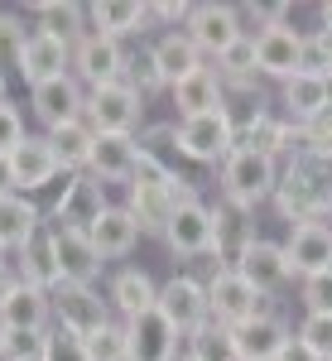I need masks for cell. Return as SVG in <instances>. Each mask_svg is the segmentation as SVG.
<instances>
[{
  "label": "cell",
  "instance_id": "1",
  "mask_svg": "<svg viewBox=\"0 0 332 361\" xmlns=\"http://www.w3.org/2000/svg\"><path fill=\"white\" fill-rule=\"evenodd\" d=\"M279 188V169L270 154H255V149H231L221 159V202L241 207V212H255L265 197H275Z\"/></svg>",
  "mask_w": 332,
  "mask_h": 361
},
{
  "label": "cell",
  "instance_id": "2",
  "mask_svg": "<svg viewBox=\"0 0 332 361\" xmlns=\"http://www.w3.org/2000/svg\"><path fill=\"white\" fill-rule=\"evenodd\" d=\"M236 149V116L226 111H207V116H188L178 121V154L193 164H221Z\"/></svg>",
  "mask_w": 332,
  "mask_h": 361
},
{
  "label": "cell",
  "instance_id": "3",
  "mask_svg": "<svg viewBox=\"0 0 332 361\" xmlns=\"http://www.w3.org/2000/svg\"><path fill=\"white\" fill-rule=\"evenodd\" d=\"M140 111H145V97H140L130 82H111L87 92V111L82 121L97 130V135H135Z\"/></svg>",
  "mask_w": 332,
  "mask_h": 361
},
{
  "label": "cell",
  "instance_id": "4",
  "mask_svg": "<svg viewBox=\"0 0 332 361\" xmlns=\"http://www.w3.org/2000/svg\"><path fill=\"white\" fill-rule=\"evenodd\" d=\"M125 49L106 39V34H97V29H87L82 39L73 44V78L87 87V92H97V87H111V82H125Z\"/></svg>",
  "mask_w": 332,
  "mask_h": 361
},
{
  "label": "cell",
  "instance_id": "5",
  "mask_svg": "<svg viewBox=\"0 0 332 361\" xmlns=\"http://www.w3.org/2000/svg\"><path fill=\"white\" fill-rule=\"evenodd\" d=\"M207 308H212L217 328H241L255 313H265V294L255 284H246L236 270H217L207 279Z\"/></svg>",
  "mask_w": 332,
  "mask_h": 361
},
{
  "label": "cell",
  "instance_id": "6",
  "mask_svg": "<svg viewBox=\"0 0 332 361\" xmlns=\"http://www.w3.org/2000/svg\"><path fill=\"white\" fill-rule=\"evenodd\" d=\"M54 318H58V328H68V333H78V337H92L111 323V299H102L92 284H58Z\"/></svg>",
  "mask_w": 332,
  "mask_h": 361
},
{
  "label": "cell",
  "instance_id": "7",
  "mask_svg": "<svg viewBox=\"0 0 332 361\" xmlns=\"http://www.w3.org/2000/svg\"><path fill=\"white\" fill-rule=\"evenodd\" d=\"M106 207H111L106 202V183L92 178V173H73V178L63 183L58 202H54V222L73 226V231H92V226L102 222Z\"/></svg>",
  "mask_w": 332,
  "mask_h": 361
},
{
  "label": "cell",
  "instance_id": "8",
  "mask_svg": "<svg viewBox=\"0 0 332 361\" xmlns=\"http://www.w3.org/2000/svg\"><path fill=\"white\" fill-rule=\"evenodd\" d=\"M159 313H164L168 323L178 328V337L188 333L193 337L197 328H207L212 323V308H207V284L193 275H173L159 289Z\"/></svg>",
  "mask_w": 332,
  "mask_h": 361
},
{
  "label": "cell",
  "instance_id": "9",
  "mask_svg": "<svg viewBox=\"0 0 332 361\" xmlns=\"http://www.w3.org/2000/svg\"><path fill=\"white\" fill-rule=\"evenodd\" d=\"M29 106L44 121V130H58V126H68V121H82L87 92L73 73H63V78H49V82L29 87Z\"/></svg>",
  "mask_w": 332,
  "mask_h": 361
},
{
  "label": "cell",
  "instance_id": "10",
  "mask_svg": "<svg viewBox=\"0 0 332 361\" xmlns=\"http://www.w3.org/2000/svg\"><path fill=\"white\" fill-rule=\"evenodd\" d=\"M183 34L197 44V54L221 58L241 34H246V25H241V15H236V5H193Z\"/></svg>",
  "mask_w": 332,
  "mask_h": 361
},
{
  "label": "cell",
  "instance_id": "11",
  "mask_svg": "<svg viewBox=\"0 0 332 361\" xmlns=\"http://www.w3.org/2000/svg\"><path fill=\"white\" fill-rule=\"evenodd\" d=\"M255 68H260V78H275V82L299 78L304 73V34L284 29V25H270L255 39Z\"/></svg>",
  "mask_w": 332,
  "mask_h": 361
},
{
  "label": "cell",
  "instance_id": "12",
  "mask_svg": "<svg viewBox=\"0 0 332 361\" xmlns=\"http://www.w3.org/2000/svg\"><path fill=\"white\" fill-rule=\"evenodd\" d=\"M125 337H130V361H173L178 357V328L168 323L159 304L140 318H125Z\"/></svg>",
  "mask_w": 332,
  "mask_h": 361
},
{
  "label": "cell",
  "instance_id": "13",
  "mask_svg": "<svg viewBox=\"0 0 332 361\" xmlns=\"http://www.w3.org/2000/svg\"><path fill=\"white\" fill-rule=\"evenodd\" d=\"M164 241L173 255H212V207L193 197V202H178V212H173V222L164 226Z\"/></svg>",
  "mask_w": 332,
  "mask_h": 361
},
{
  "label": "cell",
  "instance_id": "14",
  "mask_svg": "<svg viewBox=\"0 0 332 361\" xmlns=\"http://www.w3.org/2000/svg\"><path fill=\"white\" fill-rule=\"evenodd\" d=\"M54 226V250H58V275H63V284H92V279L102 275V250L92 246V236L87 231H73V226Z\"/></svg>",
  "mask_w": 332,
  "mask_h": 361
},
{
  "label": "cell",
  "instance_id": "15",
  "mask_svg": "<svg viewBox=\"0 0 332 361\" xmlns=\"http://www.w3.org/2000/svg\"><path fill=\"white\" fill-rule=\"evenodd\" d=\"M49 318H54V294L49 289H34L25 279L0 304V328L5 333H49Z\"/></svg>",
  "mask_w": 332,
  "mask_h": 361
},
{
  "label": "cell",
  "instance_id": "16",
  "mask_svg": "<svg viewBox=\"0 0 332 361\" xmlns=\"http://www.w3.org/2000/svg\"><path fill=\"white\" fill-rule=\"evenodd\" d=\"M284 260H289V275H323L332 265V226L328 222H304L289 231V241H284Z\"/></svg>",
  "mask_w": 332,
  "mask_h": 361
},
{
  "label": "cell",
  "instance_id": "17",
  "mask_svg": "<svg viewBox=\"0 0 332 361\" xmlns=\"http://www.w3.org/2000/svg\"><path fill=\"white\" fill-rule=\"evenodd\" d=\"M212 255H217V270H236L241 265V255L255 246V226H250V212L241 207H231V202H221L212 207Z\"/></svg>",
  "mask_w": 332,
  "mask_h": 361
},
{
  "label": "cell",
  "instance_id": "18",
  "mask_svg": "<svg viewBox=\"0 0 332 361\" xmlns=\"http://www.w3.org/2000/svg\"><path fill=\"white\" fill-rule=\"evenodd\" d=\"M289 328H284V318L279 313H255L250 323H241V328H231V342H236V357L241 361H279V352H284V342H289Z\"/></svg>",
  "mask_w": 332,
  "mask_h": 361
},
{
  "label": "cell",
  "instance_id": "19",
  "mask_svg": "<svg viewBox=\"0 0 332 361\" xmlns=\"http://www.w3.org/2000/svg\"><path fill=\"white\" fill-rule=\"evenodd\" d=\"M140 169V140L135 135H97L87 173L102 183H130Z\"/></svg>",
  "mask_w": 332,
  "mask_h": 361
},
{
  "label": "cell",
  "instance_id": "20",
  "mask_svg": "<svg viewBox=\"0 0 332 361\" xmlns=\"http://www.w3.org/2000/svg\"><path fill=\"white\" fill-rule=\"evenodd\" d=\"M10 169H15V188L20 193H34V188H49L58 173H63V164H58L54 145H49V135H29L15 154H10Z\"/></svg>",
  "mask_w": 332,
  "mask_h": 361
},
{
  "label": "cell",
  "instance_id": "21",
  "mask_svg": "<svg viewBox=\"0 0 332 361\" xmlns=\"http://www.w3.org/2000/svg\"><path fill=\"white\" fill-rule=\"evenodd\" d=\"M173 92V106H178V121H188V116H207V111H221L226 106V87H221V73L217 68H197L188 73L183 82L168 87Z\"/></svg>",
  "mask_w": 332,
  "mask_h": 361
},
{
  "label": "cell",
  "instance_id": "22",
  "mask_svg": "<svg viewBox=\"0 0 332 361\" xmlns=\"http://www.w3.org/2000/svg\"><path fill=\"white\" fill-rule=\"evenodd\" d=\"M63 73H73V44H63V39H54V34L34 29V34H29L20 78H25L29 87H39V82H49V78H63Z\"/></svg>",
  "mask_w": 332,
  "mask_h": 361
},
{
  "label": "cell",
  "instance_id": "23",
  "mask_svg": "<svg viewBox=\"0 0 332 361\" xmlns=\"http://www.w3.org/2000/svg\"><path fill=\"white\" fill-rule=\"evenodd\" d=\"M20 279L25 284H34V289H49L54 294L58 284H63V275H58V250H54V226L44 222L34 236L25 241V250H20Z\"/></svg>",
  "mask_w": 332,
  "mask_h": 361
},
{
  "label": "cell",
  "instance_id": "24",
  "mask_svg": "<svg viewBox=\"0 0 332 361\" xmlns=\"http://www.w3.org/2000/svg\"><path fill=\"white\" fill-rule=\"evenodd\" d=\"M87 236H92V246L102 250V260H121V255L135 250V241L145 231H140V222L130 217V207H116V202H111L106 212H102V222L92 226Z\"/></svg>",
  "mask_w": 332,
  "mask_h": 361
},
{
  "label": "cell",
  "instance_id": "25",
  "mask_svg": "<svg viewBox=\"0 0 332 361\" xmlns=\"http://www.w3.org/2000/svg\"><path fill=\"white\" fill-rule=\"evenodd\" d=\"M236 275L246 279V284H255L260 294H270V289H279V284L289 279V260H284V246H275V241H265V236H255V246H250L246 255H241Z\"/></svg>",
  "mask_w": 332,
  "mask_h": 361
},
{
  "label": "cell",
  "instance_id": "26",
  "mask_svg": "<svg viewBox=\"0 0 332 361\" xmlns=\"http://www.w3.org/2000/svg\"><path fill=\"white\" fill-rule=\"evenodd\" d=\"M87 20L97 34H106V39H130L140 34V25L149 20V5H135V0H97V5H87Z\"/></svg>",
  "mask_w": 332,
  "mask_h": 361
},
{
  "label": "cell",
  "instance_id": "27",
  "mask_svg": "<svg viewBox=\"0 0 332 361\" xmlns=\"http://www.w3.org/2000/svg\"><path fill=\"white\" fill-rule=\"evenodd\" d=\"M275 207H279V217L289 226H304V222H323V197L308 188L304 178L294 173V169H284V178H279V188H275Z\"/></svg>",
  "mask_w": 332,
  "mask_h": 361
},
{
  "label": "cell",
  "instance_id": "28",
  "mask_svg": "<svg viewBox=\"0 0 332 361\" xmlns=\"http://www.w3.org/2000/svg\"><path fill=\"white\" fill-rule=\"evenodd\" d=\"M44 226L39 217V207L29 202V193H10L0 197V250L10 255V250H25V241Z\"/></svg>",
  "mask_w": 332,
  "mask_h": 361
},
{
  "label": "cell",
  "instance_id": "29",
  "mask_svg": "<svg viewBox=\"0 0 332 361\" xmlns=\"http://www.w3.org/2000/svg\"><path fill=\"white\" fill-rule=\"evenodd\" d=\"M154 49V63H159V73H164V82H183L188 73H197L202 68V54H197V44L183 34V29H168L164 39H154L149 44Z\"/></svg>",
  "mask_w": 332,
  "mask_h": 361
},
{
  "label": "cell",
  "instance_id": "30",
  "mask_svg": "<svg viewBox=\"0 0 332 361\" xmlns=\"http://www.w3.org/2000/svg\"><path fill=\"white\" fill-rule=\"evenodd\" d=\"M284 111L294 126H308L328 111V78H313V73H299L284 82Z\"/></svg>",
  "mask_w": 332,
  "mask_h": 361
},
{
  "label": "cell",
  "instance_id": "31",
  "mask_svg": "<svg viewBox=\"0 0 332 361\" xmlns=\"http://www.w3.org/2000/svg\"><path fill=\"white\" fill-rule=\"evenodd\" d=\"M49 145H54L58 164L68 169V173H87V164H92V145H97V130H92L87 121H68V126L49 130Z\"/></svg>",
  "mask_w": 332,
  "mask_h": 361
},
{
  "label": "cell",
  "instance_id": "32",
  "mask_svg": "<svg viewBox=\"0 0 332 361\" xmlns=\"http://www.w3.org/2000/svg\"><path fill=\"white\" fill-rule=\"evenodd\" d=\"M34 29L54 34L63 44H78L87 34V5H73V0H44L34 5Z\"/></svg>",
  "mask_w": 332,
  "mask_h": 361
},
{
  "label": "cell",
  "instance_id": "33",
  "mask_svg": "<svg viewBox=\"0 0 332 361\" xmlns=\"http://www.w3.org/2000/svg\"><path fill=\"white\" fill-rule=\"evenodd\" d=\"M154 304H159V289H154V279L145 275V270H121V275L111 279V308H121L125 318H140Z\"/></svg>",
  "mask_w": 332,
  "mask_h": 361
},
{
  "label": "cell",
  "instance_id": "34",
  "mask_svg": "<svg viewBox=\"0 0 332 361\" xmlns=\"http://www.w3.org/2000/svg\"><path fill=\"white\" fill-rule=\"evenodd\" d=\"M29 34H34V29H25V20H20L15 10H0V87H10L20 78Z\"/></svg>",
  "mask_w": 332,
  "mask_h": 361
},
{
  "label": "cell",
  "instance_id": "35",
  "mask_svg": "<svg viewBox=\"0 0 332 361\" xmlns=\"http://www.w3.org/2000/svg\"><path fill=\"white\" fill-rule=\"evenodd\" d=\"M173 154H178V126H149V130L140 135V159H145V164L178 173V169H173Z\"/></svg>",
  "mask_w": 332,
  "mask_h": 361
},
{
  "label": "cell",
  "instance_id": "36",
  "mask_svg": "<svg viewBox=\"0 0 332 361\" xmlns=\"http://www.w3.org/2000/svg\"><path fill=\"white\" fill-rule=\"evenodd\" d=\"M188 352H193L197 361H241V357H236V342H231V328H217V323L197 328Z\"/></svg>",
  "mask_w": 332,
  "mask_h": 361
},
{
  "label": "cell",
  "instance_id": "37",
  "mask_svg": "<svg viewBox=\"0 0 332 361\" xmlns=\"http://www.w3.org/2000/svg\"><path fill=\"white\" fill-rule=\"evenodd\" d=\"M125 82L135 87L140 97H154L159 87H168L164 73H159V63H154V49H140V54L125 58Z\"/></svg>",
  "mask_w": 332,
  "mask_h": 361
},
{
  "label": "cell",
  "instance_id": "38",
  "mask_svg": "<svg viewBox=\"0 0 332 361\" xmlns=\"http://www.w3.org/2000/svg\"><path fill=\"white\" fill-rule=\"evenodd\" d=\"M87 352H92V361H130L125 323H106L102 333H92V337H87Z\"/></svg>",
  "mask_w": 332,
  "mask_h": 361
},
{
  "label": "cell",
  "instance_id": "39",
  "mask_svg": "<svg viewBox=\"0 0 332 361\" xmlns=\"http://www.w3.org/2000/svg\"><path fill=\"white\" fill-rule=\"evenodd\" d=\"M299 342H304L308 352H318L323 361H332V313H304V323H299Z\"/></svg>",
  "mask_w": 332,
  "mask_h": 361
},
{
  "label": "cell",
  "instance_id": "40",
  "mask_svg": "<svg viewBox=\"0 0 332 361\" xmlns=\"http://www.w3.org/2000/svg\"><path fill=\"white\" fill-rule=\"evenodd\" d=\"M44 361H92V352H87V337L68 333V328H49V347H44Z\"/></svg>",
  "mask_w": 332,
  "mask_h": 361
},
{
  "label": "cell",
  "instance_id": "41",
  "mask_svg": "<svg viewBox=\"0 0 332 361\" xmlns=\"http://www.w3.org/2000/svg\"><path fill=\"white\" fill-rule=\"evenodd\" d=\"M299 299H304L308 313H332V270L299 279Z\"/></svg>",
  "mask_w": 332,
  "mask_h": 361
},
{
  "label": "cell",
  "instance_id": "42",
  "mask_svg": "<svg viewBox=\"0 0 332 361\" xmlns=\"http://www.w3.org/2000/svg\"><path fill=\"white\" fill-rule=\"evenodd\" d=\"M29 140V130H25V116L15 111L10 102H0V154H15L20 145Z\"/></svg>",
  "mask_w": 332,
  "mask_h": 361
},
{
  "label": "cell",
  "instance_id": "43",
  "mask_svg": "<svg viewBox=\"0 0 332 361\" xmlns=\"http://www.w3.org/2000/svg\"><path fill=\"white\" fill-rule=\"evenodd\" d=\"M44 347H49V333H5V361L44 357Z\"/></svg>",
  "mask_w": 332,
  "mask_h": 361
},
{
  "label": "cell",
  "instance_id": "44",
  "mask_svg": "<svg viewBox=\"0 0 332 361\" xmlns=\"http://www.w3.org/2000/svg\"><path fill=\"white\" fill-rule=\"evenodd\" d=\"M149 15H159V20H168V25H178V20L188 25V15H193V5H183V0L173 5V0H164V5H149Z\"/></svg>",
  "mask_w": 332,
  "mask_h": 361
},
{
  "label": "cell",
  "instance_id": "45",
  "mask_svg": "<svg viewBox=\"0 0 332 361\" xmlns=\"http://www.w3.org/2000/svg\"><path fill=\"white\" fill-rule=\"evenodd\" d=\"M279 361H323V357H318V352H308L299 337H289V342H284V352H279Z\"/></svg>",
  "mask_w": 332,
  "mask_h": 361
},
{
  "label": "cell",
  "instance_id": "46",
  "mask_svg": "<svg viewBox=\"0 0 332 361\" xmlns=\"http://www.w3.org/2000/svg\"><path fill=\"white\" fill-rule=\"evenodd\" d=\"M10 193H20L15 188V169H10V154H0V197H10Z\"/></svg>",
  "mask_w": 332,
  "mask_h": 361
},
{
  "label": "cell",
  "instance_id": "47",
  "mask_svg": "<svg viewBox=\"0 0 332 361\" xmlns=\"http://www.w3.org/2000/svg\"><path fill=\"white\" fill-rule=\"evenodd\" d=\"M15 284H20V270H15V265H0V304H5V294H10Z\"/></svg>",
  "mask_w": 332,
  "mask_h": 361
},
{
  "label": "cell",
  "instance_id": "48",
  "mask_svg": "<svg viewBox=\"0 0 332 361\" xmlns=\"http://www.w3.org/2000/svg\"><path fill=\"white\" fill-rule=\"evenodd\" d=\"M313 39H318V49H323V58H328V73H332V29H318Z\"/></svg>",
  "mask_w": 332,
  "mask_h": 361
},
{
  "label": "cell",
  "instance_id": "49",
  "mask_svg": "<svg viewBox=\"0 0 332 361\" xmlns=\"http://www.w3.org/2000/svg\"><path fill=\"white\" fill-rule=\"evenodd\" d=\"M318 15H323V29H332V0L323 5V10H318Z\"/></svg>",
  "mask_w": 332,
  "mask_h": 361
},
{
  "label": "cell",
  "instance_id": "50",
  "mask_svg": "<svg viewBox=\"0 0 332 361\" xmlns=\"http://www.w3.org/2000/svg\"><path fill=\"white\" fill-rule=\"evenodd\" d=\"M323 116H332V73H328V111H323Z\"/></svg>",
  "mask_w": 332,
  "mask_h": 361
},
{
  "label": "cell",
  "instance_id": "51",
  "mask_svg": "<svg viewBox=\"0 0 332 361\" xmlns=\"http://www.w3.org/2000/svg\"><path fill=\"white\" fill-rule=\"evenodd\" d=\"M0 361H5V328H0Z\"/></svg>",
  "mask_w": 332,
  "mask_h": 361
},
{
  "label": "cell",
  "instance_id": "52",
  "mask_svg": "<svg viewBox=\"0 0 332 361\" xmlns=\"http://www.w3.org/2000/svg\"><path fill=\"white\" fill-rule=\"evenodd\" d=\"M173 361H197V357H193V352H183V357H173Z\"/></svg>",
  "mask_w": 332,
  "mask_h": 361
},
{
  "label": "cell",
  "instance_id": "53",
  "mask_svg": "<svg viewBox=\"0 0 332 361\" xmlns=\"http://www.w3.org/2000/svg\"><path fill=\"white\" fill-rule=\"evenodd\" d=\"M20 361H44V357H20Z\"/></svg>",
  "mask_w": 332,
  "mask_h": 361
},
{
  "label": "cell",
  "instance_id": "54",
  "mask_svg": "<svg viewBox=\"0 0 332 361\" xmlns=\"http://www.w3.org/2000/svg\"><path fill=\"white\" fill-rule=\"evenodd\" d=\"M0 265H10V260H5V250H0Z\"/></svg>",
  "mask_w": 332,
  "mask_h": 361
},
{
  "label": "cell",
  "instance_id": "55",
  "mask_svg": "<svg viewBox=\"0 0 332 361\" xmlns=\"http://www.w3.org/2000/svg\"><path fill=\"white\" fill-rule=\"evenodd\" d=\"M0 102H5V87H0Z\"/></svg>",
  "mask_w": 332,
  "mask_h": 361
}]
</instances>
